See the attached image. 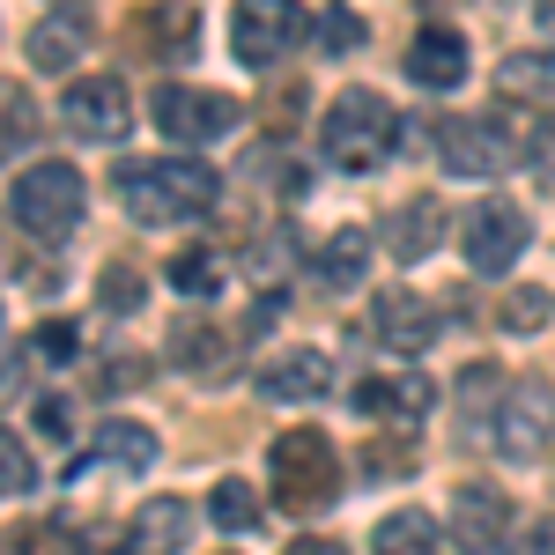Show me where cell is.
I'll use <instances>...</instances> for the list:
<instances>
[{"mask_svg": "<svg viewBox=\"0 0 555 555\" xmlns=\"http://www.w3.org/2000/svg\"><path fill=\"white\" fill-rule=\"evenodd\" d=\"M371 334H378L392 356H429L437 334H444V319H437V304L415 297V289H385L371 304Z\"/></svg>", "mask_w": 555, "mask_h": 555, "instance_id": "cell-11", "label": "cell"}, {"mask_svg": "<svg viewBox=\"0 0 555 555\" xmlns=\"http://www.w3.org/2000/svg\"><path fill=\"white\" fill-rule=\"evenodd\" d=\"M297 38H304L297 0H237V15H230V52H237V67H274V60H289Z\"/></svg>", "mask_w": 555, "mask_h": 555, "instance_id": "cell-6", "label": "cell"}, {"mask_svg": "<svg viewBox=\"0 0 555 555\" xmlns=\"http://www.w3.org/2000/svg\"><path fill=\"white\" fill-rule=\"evenodd\" d=\"M30 141H38V104L23 82H8V156H23Z\"/></svg>", "mask_w": 555, "mask_h": 555, "instance_id": "cell-31", "label": "cell"}, {"mask_svg": "<svg viewBox=\"0 0 555 555\" xmlns=\"http://www.w3.org/2000/svg\"><path fill=\"white\" fill-rule=\"evenodd\" d=\"M193 541V504L185 496H149L127 526V548L119 555H178Z\"/></svg>", "mask_w": 555, "mask_h": 555, "instance_id": "cell-13", "label": "cell"}, {"mask_svg": "<svg viewBox=\"0 0 555 555\" xmlns=\"http://www.w3.org/2000/svg\"><path fill=\"white\" fill-rule=\"evenodd\" d=\"M363 267H371V237H363V230H334V237L311 253V274H319L326 297H348V289L363 282Z\"/></svg>", "mask_w": 555, "mask_h": 555, "instance_id": "cell-20", "label": "cell"}, {"mask_svg": "<svg viewBox=\"0 0 555 555\" xmlns=\"http://www.w3.org/2000/svg\"><path fill=\"white\" fill-rule=\"evenodd\" d=\"M75 348H82V341H75V326H44V356H75Z\"/></svg>", "mask_w": 555, "mask_h": 555, "instance_id": "cell-37", "label": "cell"}, {"mask_svg": "<svg viewBox=\"0 0 555 555\" xmlns=\"http://www.w3.org/2000/svg\"><path fill=\"white\" fill-rule=\"evenodd\" d=\"M0 481H8V496H38V467H30V452H23L15 429L0 437Z\"/></svg>", "mask_w": 555, "mask_h": 555, "instance_id": "cell-29", "label": "cell"}, {"mask_svg": "<svg viewBox=\"0 0 555 555\" xmlns=\"http://www.w3.org/2000/svg\"><path fill=\"white\" fill-rule=\"evenodd\" d=\"M378 555H452L444 548V526L429 512H392V518H378Z\"/></svg>", "mask_w": 555, "mask_h": 555, "instance_id": "cell-22", "label": "cell"}, {"mask_svg": "<svg viewBox=\"0 0 555 555\" xmlns=\"http://www.w3.org/2000/svg\"><path fill=\"white\" fill-rule=\"evenodd\" d=\"M326 378H334L326 348H289L282 363H267V371H259V392H267V400H282V408H297V400H319Z\"/></svg>", "mask_w": 555, "mask_h": 555, "instance_id": "cell-16", "label": "cell"}, {"mask_svg": "<svg viewBox=\"0 0 555 555\" xmlns=\"http://www.w3.org/2000/svg\"><path fill=\"white\" fill-rule=\"evenodd\" d=\"M171 289H178V297H193V304H201V297L215 304V289H222V267H215V253L185 245V253L171 259Z\"/></svg>", "mask_w": 555, "mask_h": 555, "instance_id": "cell-26", "label": "cell"}, {"mask_svg": "<svg viewBox=\"0 0 555 555\" xmlns=\"http://www.w3.org/2000/svg\"><path fill=\"white\" fill-rule=\"evenodd\" d=\"M356 408L415 429L429 408H437V385H429V378H363V385H356Z\"/></svg>", "mask_w": 555, "mask_h": 555, "instance_id": "cell-18", "label": "cell"}, {"mask_svg": "<svg viewBox=\"0 0 555 555\" xmlns=\"http://www.w3.org/2000/svg\"><path fill=\"white\" fill-rule=\"evenodd\" d=\"M104 304H112V311H133V304H141V282H133L127 267H112V274H104Z\"/></svg>", "mask_w": 555, "mask_h": 555, "instance_id": "cell-34", "label": "cell"}, {"mask_svg": "<svg viewBox=\"0 0 555 555\" xmlns=\"http://www.w3.org/2000/svg\"><path fill=\"white\" fill-rule=\"evenodd\" d=\"M119 201H127L133 222H149V230H164V222H193V215H208L222 201V178L208 164H193V156H164V164H119Z\"/></svg>", "mask_w": 555, "mask_h": 555, "instance_id": "cell-1", "label": "cell"}, {"mask_svg": "<svg viewBox=\"0 0 555 555\" xmlns=\"http://www.w3.org/2000/svg\"><path fill=\"white\" fill-rule=\"evenodd\" d=\"M245 112H237V96H215V89H185V82H164L156 89V127L164 141H185V149H201V141H222V133L237 127Z\"/></svg>", "mask_w": 555, "mask_h": 555, "instance_id": "cell-8", "label": "cell"}, {"mask_svg": "<svg viewBox=\"0 0 555 555\" xmlns=\"http://www.w3.org/2000/svg\"><path fill=\"white\" fill-rule=\"evenodd\" d=\"M533 23L548 30V44H555V0H533Z\"/></svg>", "mask_w": 555, "mask_h": 555, "instance_id": "cell-38", "label": "cell"}, {"mask_svg": "<svg viewBox=\"0 0 555 555\" xmlns=\"http://www.w3.org/2000/svg\"><path fill=\"white\" fill-rule=\"evenodd\" d=\"M171 363L193 371V378H215V371L230 363V334H222L215 319H178L171 326Z\"/></svg>", "mask_w": 555, "mask_h": 555, "instance_id": "cell-21", "label": "cell"}, {"mask_svg": "<svg viewBox=\"0 0 555 555\" xmlns=\"http://www.w3.org/2000/svg\"><path fill=\"white\" fill-rule=\"evenodd\" d=\"M319 44H326V52H356V44H363V15H356V8H326V15H319Z\"/></svg>", "mask_w": 555, "mask_h": 555, "instance_id": "cell-32", "label": "cell"}, {"mask_svg": "<svg viewBox=\"0 0 555 555\" xmlns=\"http://www.w3.org/2000/svg\"><path fill=\"white\" fill-rule=\"evenodd\" d=\"M82 44H89V15L60 8V15H44L38 30H30V67H38V75H67V67L82 60Z\"/></svg>", "mask_w": 555, "mask_h": 555, "instance_id": "cell-19", "label": "cell"}, {"mask_svg": "<svg viewBox=\"0 0 555 555\" xmlns=\"http://www.w3.org/2000/svg\"><path fill=\"white\" fill-rule=\"evenodd\" d=\"M96 392L104 400H119V392H133V385H149V356H104V371H96Z\"/></svg>", "mask_w": 555, "mask_h": 555, "instance_id": "cell-30", "label": "cell"}, {"mask_svg": "<svg viewBox=\"0 0 555 555\" xmlns=\"http://www.w3.org/2000/svg\"><path fill=\"white\" fill-rule=\"evenodd\" d=\"M408 82L460 89V82H467V38H460V30H444V23H429L423 38L408 44Z\"/></svg>", "mask_w": 555, "mask_h": 555, "instance_id": "cell-14", "label": "cell"}, {"mask_svg": "<svg viewBox=\"0 0 555 555\" xmlns=\"http://www.w3.org/2000/svg\"><path fill=\"white\" fill-rule=\"evenodd\" d=\"M141 23H149V30H141V44H149V52H164V60H185V52L201 44V23H193V8H178V0L149 8Z\"/></svg>", "mask_w": 555, "mask_h": 555, "instance_id": "cell-23", "label": "cell"}, {"mask_svg": "<svg viewBox=\"0 0 555 555\" xmlns=\"http://www.w3.org/2000/svg\"><path fill=\"white\" fill-rule=\"evenodd\" d=\"M82 171L75 164H30V171H15L8 185V215H15V230H30L44 245H60V237H75V222H82Z\"/></svg>", "mask_w": 555, "mask_h": 555, "instance_id": "cell-4", "label": "cell"}, {"mask_svg": "<svg viewBox=\"0 0 555 555\" xmlns=\"http://www.w3.org/2000/svg\"><path fill=\"white\" fill-rule=\"evenodd\" d=\"M289 253H297V230H289V222H274V230H259V237H253V259H245V267H253L259 289L289 274Z\"/></svg>", "mask_w": 555, "mask_h": 555, "instance_id": "cell-27", "label": "cell"}, {"mask_svg": "<svg viewBox=\"0 0 555 555\" xmlns=\"http://www.w3.org/2000/svg\"><path fill=\"white\" fill-rule=\"evenodd\" d=\"M489 444L504 460H541L555 444V378H518L489 415Z\"/></svg>", "mask_w": 555, "mask_h": 555, "instance_id": "cell-5", "label": "cell"}, {"mask_svg": "<svg viewBox=\"0 0 555 555\" xmlns=\"http://www.w3.org/2000/svg\"><path fill=\"white\" fill-rule=\"evenodd\" d=\"M504 96H555V52H504Z\"/></svg>", "mask_w": 555, "mask_h": 555, "instance_id": "cell-24", "label": "cell"}, {"mask_svg": "<svg viewBox=\"0 0 555 555\" xmlns=\"http://www.w3.org/2000/svg\"><path fill=\"white\" fill-rule=\"evenodd\" d=\"M526 237H533V222L518 201H481L467 222V267L474 274H504L518 253H526Z\"/></svg>", "mask_w": 555, "mask_h": 555, "instance_id": "cell-10", "label": "cell"}, {"mask_svg": "<svg viewBox=\"0 0 555 555\" xmlns=\"http://www.w3.org/2000/svg\"><path fill=\"white\" fill-rule=\"evenodd\" d=\"M208 518L222 526V533H253L259 518H267V504H259L245 481H215L208 489Z\"/></svg>", "mask_w": 555, "mask_h": 555, "instance_id": "cell-25", "label": "cell"}, {"mask_svg": "<svg viewBox=\"0 0 555 555\" xmlns=\"http://www.w3.org/2000/svg\"><path fill=\"white\" fill-rule=\"evenodd\" d=\"M526 164H533V178H541V185H555V119H541V127H533Z\"/></svg>", "mask_w": 555, "mask_h": 555, "instance_id": "cell-33", "label": "cell"}, {"mask_svg": "<svg viewBox=\"0 0 555 555\" xmlns=\"http://www.w3.org/2000/svg\"><path fill=\"white\" fill-rule=\"evenodd\" d=\"M512 555H555V512L541 518V526H533V533H526V541H518Z\"/></svg>", "mask_w": 555, "mask_h": 555, "instance_id": "cell-35", "label": "cell"}, {"mask_svg": "<svg viewBox=\"0 0 555 555\" xmlns=\"http://www.w3.org/2000/svg\"><path fill=\"white\" fill-rule=\"evenodd\" d=\"M60 119H67V133H82V141H127L133 96H127V82H119V75H89V82L67 89Z\"/></svg>", "mask_w": 555, "mask_h": 555, "instance_id": "cell-9", "label": "cell"}, {"mask_svg": "<svg viewBox=\"0 0 555 555\" xmlns=\"http://www.w3.org/2000/svg\"><path fill=\"white\" fill-rule=\"evenodd\" d=\"M282 555H348V548H341V541H319V533H304V541H289Z\"/></svg>", "mask_w": 555, "mask_h": 555, "instance_id": "cell-36", "label": "cell"}, {"mask_svg": "<svg viewBox=\"0 0 555 555\" xmlns=\"http://www.w3.org/2000/svg\"><path fill=\"white\" fill-rule=\"evenodd\" d=\"M96 460H112V467H127V474H149V460H156V437L141 423H104L96 437H89V452H75L67 460V481H82Z\"/></svg>", "mask_w": 555, "mask_h": 555, "instance_id": "cell-15", "label": "cell"}, {"mask_svg": "<svg viewBox=\"0 0 555 555\" xmlns=\"http://www.w3.org/2000/svg\"><path fill=\"white\" fill-rule=\"evenodd\" d=\"M319 149H326L334 171H385L392 149H400V112L385 104L378 89H341V96L326 104Z\"/></svg>", "mask_w": 555, "mask_h": 555, "instance_id": "cell-3", "label": "cell"}, {"mask_svg": "<svg viewBox=\"0 0 555 555\" xmlns=\"http://www.w3.org/2000/svg\"><path fill=\"white\" fill-rule=\"evenodd\" d=\"M452 541L474 548V555H496L504 541H512V496H496V489L467 481V489L452 496Z\"/></svg>", "mask_w": 555, "mask_h": 555, "instance_id": "cell-12", "label": "cell"}, {"mask_svg": "<svg viewBox=\"0 0 555 555\" xmlns=\"http://www.w3.org/2000/svg\"><path fill=\"white\" fill-rule=\"evenodd\" d=\"M267 496L297 518L341 504V452H334V437L326 429H282L267 444Z\"/></svg>", "mask_w": 555, "mask_h": 555, "instance_id": "cell-2", "label": "cell"}, {"mask_svg": "<svg viewBox=\"0 0 555 555\" xmlns=\"http://www.w3.org/2000/svg\"><path fill=\"white\" fill-rule=\"evenodd\" d=\"M444 245V201H400L385 215V253L392 259H429Z\"/></svg>", "mask_w": 555, "mask_h": 555, "instance_id": "cell-17", "label": "cell"}, {"mask_svg": "<svg viewBox=\"0 0 555 555\" xmlns=\"http://www.w3.org/2000/svg\"><path fill=\"white\" fill-rule=\"evenodd\" d=\"M548 311H555L548 289H512V297H504V326H512V334H541Z\"/></svg>", "mask_w": 555, "mask_h": 555, "instance_id": "cell-28", "label": "cell"}, {"mask_svg": "<svg viewBox=\"0 0 555 555\" xmlns=\"http://www.w3.org/2000/svg\"><path fill=\"white\" fill-rule=\"evenodd\" d=\"M512 127H504V112H481V119H452V127L437 133V164L444 178H496L512 164Z\"/></svg>", "mask_w": 555, "mask_h": 555, "instance_id": "cell-7", "label": "cell"}]
</instances>
